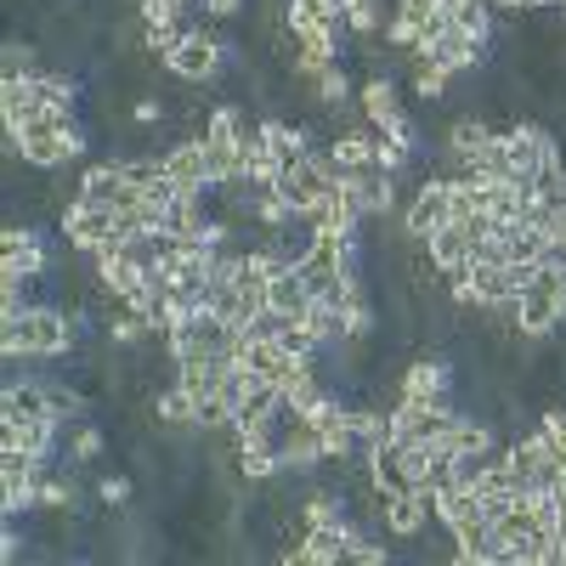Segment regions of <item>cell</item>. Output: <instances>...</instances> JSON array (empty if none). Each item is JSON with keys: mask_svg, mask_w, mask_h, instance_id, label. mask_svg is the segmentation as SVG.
<instances>
[{"mask_svg": "<svg viewBox=\"0 0 566 566\" xmlns=\"http://www.w3.org/2000/svg\"><path fill=\"white\" fill-rule=\"evenodd\" d=\"M244 7H250V0H199V12H205L210 23H232Z\"/></svg>", "mask_w": 566, "mask_h": 566, "instance_id": "obj_33", "label": "cell"}, {"mask_svg": "<svg viewBox=\"0 0 566 566\" xmlns=\"http://www.w3.org/2000/svg\"><path fill=\"white\" fill-rule=\"evenodd\" d=\"M63 424L57 419H29V424H7L0 419V453H29V459H57Z\"/></svg>", "mask_w": 566, "mask_h": 566, "instance_id": "obj_10", "label": "cell"}, {"mask_svg": "<svg viewBox=\"0 0 566 566\" xmlns=\"http://www.w3.org/2000/svg\"><path fill=\"white\" fill-rule=\"evenodd\" d=\"M306 97L317 103V108H328V114H335V108H346L352 97H357V80L346 74V63H328L312 85H306Z\"/></svg>", "mask_w": 566, "mask_h": 566, "instance_id": "obj_19", "label": "cell"}, {"mask_svg": "<svg viewBox=\"0 0 566 566\" xmlns=\"http://www.w3.org/2000/svg\"><path fill=\"white\" fill-rule=\"evenodd\" d=\"M45 114V97H40V74L29 80H0V125L7 130H23Z\"/></svg>", "mask_w": 566, "mask_h": 566, "instance_id": "obj_11", "label": "cell"}, {"mask_svg": "<svg viewBox=\"0 0 566 566\" xmlns=\"http://www.w3.org/2000/svg\"><path fill=\"white\" fill-rule=\"evenodd\" d=\"M453 80H459V74H448L442 63H413V69H408V85H413V103H424V108H437V103H448V91H453Z\"/></svg>", "mask_w": 566, "mask_h": 566, "instance_id": "obj_22", "label": "cell"}, {"mask_svg": "<svg viewBox=\"0 0 566 566\" xmlns=\"http://www.w3.org/2000/svg\"><path fill=\"white\" fill-rule=\"evenodd\" d=\"M448 29H459L464 40H476V45H493L499 40L493 0H453V7H448Z\"/></svg>", "mask_w": 566, "mask_h": 566, "instance_id": "obj_15", "label": "cell"}, {"mask_svg": "<svg viewBox=\"0 0 566 566\" xmlns=\"http://www.w3.org/2000/svg\"><path fill=\"white\" fill-rule=\"evenodd\" d=\"M80 335H85V317L69 312L57 295H45V301H29L18 317H0V357L12 368L18 363H57L80 346Z\"/></svg>", "mask_w": 566, "mask_h": 566, "instance_id": "obj_1", "label": "cell"}, {"mask_svg": "<svg viewBox=\"0 0 566 566\" xmlns=\"http://www.w3.org/2000/svg\"><path fill=\"white\" fill-rule=\"evenodd\" d=\"M103 448H108V431H103V424H69V431H63V453L74 459V464H97L103 459Z\"/></svg>", "mask_w": 566, "mask_h": 566, "instance_id": "obj_24", "label": "cell"}, {"mask_svg": "<svg viewBox=\"0 0 566 566\" xmlns=\"http://www.w3.org/2000/svg\"><path fill=\"white\" fill-rule=\"evenodd\" d=\"M244 176H250L255 187H277V181H283V165H277L266 148H250V154H244Z\"/></svg>", "mask_w": 566, "mask_h": 566, "instance_id": "obj_28", "label": "cell"}, {"mask_svg": "<svg viewBox=\"0 0 566 566\" xmlns=\"http://www.w3.org/2000/svg\"><path fill=\"white\" fill-rule=\"evenodd\" d=\"M0 419H7V424L57 419L52 413V397H45V380H7V391H0Z\"/></svg>", "mask_w": 566, "mask_h": 566, "instance_id": "obj_14", "label": "cell"}, {"mask_svg": "<svg viewBox=\"0 0 566 566\" xmlns=\"http://www.w3.org/2000/svg\"><path fill=\"white\" fill-rule=\"evenodd\" d=\"M181 40H187V18H181V23H148V29H142V57L165 69V63L176 57Z\"/></svg>", "mask_w": 566, "mask_h": 566, "instance_id": "obj_25", "label": "cell"}, {"mask_svg": "<svg viewBox=\"0 0 566 566\" xmlns=\"http://www.w3.org/2000/svg\"><path fill=\"white\" fill-rule=\"evenodd\" d=\"M165 154V176L176 193H216L210 187V159H205V136H176Z\"/></svg>", "mask_w": 566, "mask_h": 566, "instance_id": "obj_5", "label": "cell"}, {"mask_svg": "<svg viewBox=\"0 0 566 566\" xmlns=\"http://www.w3.org/2000/svg\"><path fill=\"white\" fill-rule=\"evenodd\" d=\"M130 493H136V482H130V476H103V482H97L103 510H125V504H130Z\"/></svg>", "mask_w": 566, "mask_h": 566, "instance_id": "obj_32", "label": "cell"}, {"mask_svg": "<svg viewBox=\"0 0 566 566\" xmlns=\"http://www.w3.org/2000/svg\"><path fill=\"white\" fill-rule=\"evenodd\" d=\"M40 74V45L29 34H7V45H0V80H29Z\"/></svg>", "mask_w": 566, "mask_h": 566, "instance_id": "obj_23", "label": "cell"}, {"mask_svg": "<svg viewBox=\"0 0 566 566\" xmlns=\"http://www.w3.org/2000/svg\"><path fill=\"white\" fill-rule=\"evenodd\" d=\"M346 187H352V199L363 205V216H368V221H386V216H397V176H386L380 165L346 170Z\"/></svg>", "mask_w": 566, "mask_h": 566, "instance_id": "obj_8", "label": "cell"}, {"mask_svg": "<svg viewBox=\"0 0 566 566\" xmlns=\"http://www.w3.org/2000/svg\"><path fill=\"white\" fill-rule=\"evenodd\" d=\"M306 306H312V277H306L301 266L277 272V277L266 283V312H277V317H301Z\"/></svg>", "mask_w": 566, "mask_h": 566, "instance_id": "obj_17", "label": "cell"}, {"mask_svg": "<svg viewBox=\"0 0 566 566\" xmlns=\"http://www.w3.org/2000/svg\"><path fill=\"white\" fill-rule=\"evenodd\" d=\"M424 527H431V488H408V493H391V499H386L380 533L413 544V538H424Z\"/></svg>", "mask_w": 566, "mask_h": 566, "instance_id": "obj_7", "label": "cell"}, {"mask_svg": "<svg viewBox=\"0 0 566 566\" xmlns=\"http://www.w3.org/2000/svg\"><path fill=\"white\" fill-rule=\"evenodd\" d=\"M515 328H522L527 340H555L566 328V312L555 301V290H527L522 295V317H515Z\"/></svg>", "mask_w": 566, "mask_h": 566, "instance_id": "obj_13", "label": "cell"}, {"mask_svg": "<svg viewBox=\"0 0 566 566\" xmlns=\"http://www.w3.org/2000/svg\"><path fill=\"white\" fill-rule=\"evenodd\" d=\"M357 114L374 125V130H397L402 119H408V108H402V91H397V74H368L363 85H357Z\"/></svg>", "mask_w": 566, "mask_h": 566, "instance_id": "obj_6", "label": "cell"}, {"mask_svg": "<svg viewBox=\"0 0 566 566\" xmlns=\"http://www.w3.org/2000/svg\"><path fill=\"white\" fill-rule=\"evenodd\" d=\"M18 555H23V533H18V522H7V533H0V560L12 566Z\"/></svg>", "mask_w": 566, "mask_h": 566, "instance_id": "obj_34", "label": "cell"}, {"mask_svg": "<svg viewBox=\"0 0 566 566\" xmlns=\"http://www.w3.org/2000/svg\"><path fill=\"white\" fill-rule=\"evenodd\" d=\"M413 159H419V148H413V142H402V136H380V142H374V165H380L386 176H402Z\"/></svg>", "mask_w": 566, "mask_h": 566, "instance_id": "obj_27", "label": "cell"}, {"mask_svg": "<svg viewBox=\"0 0 566 566\" xmlns=\"http://www.w3.org/2000/svg\"><path fill=\"white\" fill-rule=\"evenodd\" d=\"M424 244H431V255H437V266H442V277H448V272H459V266L470 261V227H464V221H448V227H437Z\"/></svg>", "mask_w": 566, "mask_h": 566, "instance_id": "obj_20", "label": "cell"}, {"mask_svg": "<svg viewBox=\"0 0 566 566\" xmlns=\"http://www.w3.org/2000/svg\"><path fill=\"white\" fill-rule=\"evenodd\" d=\"M424 63H442L448 74H482V69H488V45L464 40L459 29H442V34L431 40V52H424Z\"/></svg>", "mask_w": 566, "mask_h": 566, "instance_id": "obj_12", "label": "cell"}, {"mask_svg": "<svg viewBox=\"0 0 566 566\" xmlns=\"http://www.w3.org/2000/svg\"><path fill=\"white\" fill-rule=\"evenodd\" d=\"M317 23H328V18L312 7V0H290V7H283V29H290V34H306Z\"/></svg>", "mask_w": 566, "mask_h": 566, "instance_id": "obj_30", "label": "cell"}, {"mask_svg": "<svg viewBox=\"0 0 566 566\" xmlns=\"http://www.w3.org/2000/svg\"><path fill=\"white\" fill-rule=\"evenodd\" d=\"M210 221H216V193H176L165 205V232L181 244H199Z\"/></svg>", "mask_w": 566, "mask_h": 566, "instance_id": "obj_9", "label": "cell"}, {"mask_svg": "<svg viewBox=\"0 0 566 566\" xmlns=\"http://www.w3.org/2000/svg\"><path fill=\"white\" fill-rule=\"evenodd\" d=\"M374 142H380V130H374L368 119L363 125H340L335 136H328V154H335L340 170H363V165H374Z\"/></svg>", "mask_w": 566, "mask_h": 566, "instance_id": "obj_16", "label": "cell"}, {"mask_svg": "<svg viewBox=\"0 0 566 566\" xmlns=\"http://www.w3.org/2000/svg\"><path fill=\"white\" fill-rule=\"evenodd\" d=\"M170 119V103L154 97V91H142V97L130 103V125H165Z\"/></svg>", "mask_w": 566, "mask_h": 566, "instance_id": "obj_29", "label": "cell"}, {"mask_svg": "<svg viewBox=\"0 0 566 566\" xmlns=\"http://www.w3.org/2000/svg\"><path fill=\"white\" fill-rule=\"evenodd\" d=\"M181 7H187V12H193V7H199V0H181Z\"/></svg>", "mask_w": 566, "mask_h": 566, "instance_id": "obj_36", "label": "cell"}, {"mask_svg": "<svg viewBox=\"0 0 566 566\" xmlns=\"http://www.w3.org/2000/svg\"><path fill=\"white\" fill-rule=\"evenodd\" d=\"M437 397H453V363L431 346L419 352L397 380L386 386V402H437Z\"/></svg>", "mask_w": 566, "mask_h": 566, "instance_id": "obj_2", "label": "cell"}, {"mask_svg": "<svg viewBox=\"0 0 566 566\" xmlns=\"http://www.w3.org/2000/svg\"><path fill=\"white\" fill-rule=\"evenodd\" d=\"M136 18L142 23H181L187 7H181V0H136Z\"/></svg>", "mask_w": 566, "mask_h": 566, "instance_id": "obj_31", "label": "cell"}, {"mask_svg": "<svg viewBox=\"0 0 566 566\" xmlns=\"http://www.w3.org/2000/svg\"><path fill=\"white\" fill-rule=\"evenodd\" d=\"M448 7H453V0H448Z\"/></svg>", "mask_w": 566, "mask_h": 566, "instance_id": "obj_37", "label": "cell"}, {"mask_svg": "<svg viewBox=\"0 0 566 566\" xmlns=\"http://www.w3.org/2000/svg\"><path fill=\"white\" fill-rule=\"evenodd\" d=\"M346 533H352V522L346 527H312L306 544H301V566H340L346 560Z\"/></svg>", "mask_w": 566, "mask_h": 566, "instance_id": "obj_21", "label": "cell"}, {"mask_svg": "<svg viewBox=\"0 0 566 566\" xmlns=\"http://www.w3.org/2000/svg\"><path fill=\"white\" fill-rule=\"evenodd\" d=\"M499 18H527V0H493Z\"/></svg>", "mask_w": 566, "mask_h": 566, "instance_id": "obj_35", "label": "cell"}, {"mask_svg": "<svg viewBox=\"0 0 566 566\" xmlns=\"http://www.w3.org/2000/svg\"><path fill=\"white\" fill-rule=\"evenodd\" d=\"M277 459H283V476H323V437L306 413H283L277 419Z\"/></svg>", "mask_w": 566, "mask_h": 566, "instance_id": "obj_3", "label": "cell"}, {"mask_svg": "<svg viewBox=\"0 0 566 566\" xmlns=\"http://www.w3.org/2000/svg\"><path fill=\"white\" fill-rule=\"evenodd\" d=\"M317 232H323V227H317L312 216H290V221H283L266 244H277V255H283V261L301 266V261L312 255V244H317Z\"/></svg>", "mask_w": 566, "mask_h": 566, "instance_id": "obj_18", "label": "cell"}, {"mask_svg": "<svg viewBox=\"0 0 566 566\" xmlns=\"http://www.w3.org/2000/svg\"><path fill=\"white\" fill-rule=\"evenodd\" d=\"M453 216H448V176H437V170H424V181L413 187V199H408V210H402V232L408 239H431L437 227H448Z\"/></svg>", "mask_w": 566, "mask_h": 566, "instance_id": "obj_4", "label": "cell"}, {"mask_svg": "<svg viewBox=\"0 0 566 566\" xmlns=\"http://www.w3.org/2000/svg\"><path fill=\"white\" fill-rule=\"evenodd\" d=\"M40 510L45 515H74L80 510V482L74 476H57V470H45V476H40Z\"/></svg>", "mask_w": 566, "mask_h": 566, "instance_id": "obj_26", "label": "cell"}]
</instances>
